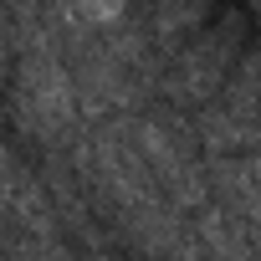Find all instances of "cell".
I'll list each match as a JSON object with an SVG mask.
<instances>
[{"mask_svg":"<svg viewBox=\"0 0 261 261\" xmlns=\"http://www.w3.org/2000/svg\"><path fill=\"white\" fill-rule=\"evenodd\" d=\"M11 102H16V123L46 149L72 144L82 128V92L57 46H26V57L16 62Z\"/></svg>","mask_w":261,"mask_h":261,"instance_id":"6da1fadb","label":"cell"},{"mask_svg":"<svg viewBox=\"0 0 261 261\" xmlns=\"http://www.w3.org/2000/svg\"><path fill=\"white\" fill-rule=\"evenodd\" d=\"M236 72V36L230 26H215L205 36H195L190 46H179L164 67V87L179 102H205L225 87V77Z\"/></svg>","mask_w":261,"mask_h":261,"instance_id":"7a4b0ae2","label":"cell"},{"mask_svg":"<svg viewBox=\"0 0 261 261\" xmlns=\"http://www.w3.org/2000/svg\"><path fill=\"white\" fill-rule=\"evenodd\" d=\"M0 215H11L21 230H36V236L51 230V200H46V190L31 179V169L6 144H0Z\"/></svg>","mask_w":261,"mask_h":261,"instance_id":"3957f363","label":"cell"},{"mask_svg":"<svg viewBox=\"0 0 261 261\" xmlns=\"http://www.w3.org/2000/svg\"><path fill=\"white\" fill-rule=\"evenodd\" d=\"M51 16L72 36H97L123 21V0H51Z\"/></svg>","mask_w":261,"mask_h":261,"instance_id":"277c9868","label":"cell"},{"mask_svg":"<svg viewBox=\"0 0 261 261\" xmlns=\"http://www.w3.org/2000/svg\"><path fill=\"white\" fill-rule=\"evenodd\" d=\"M16 261H67V256H57V251H31V256H16Z\"/></svg>","mask_w":261,"mask_h":261,"instance_id":"5b68a950","label":"cell"}]
</instances>
